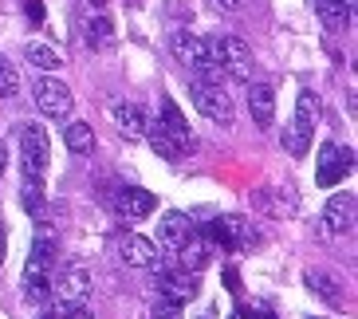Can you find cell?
I'll list each match as a JSON object with an SVG mask.
<instances>
[{"mask_svg":"<svg viewBox=\"0 0 358 319\" xmlns=\"http://www.w3.org/2000/svg\"><path fill=\"white\" fill-rule=\"evenodd\" d=\"M169 52H173V59L181 67H189L193 79H209V83H221L224 79V67L217 59V52H213V40H205V36L178 32L169 40Z\"/></svg>","mask_w":358,"mask_h":319,"instance_id":"cell-1","label":"cell"},{"mask_svg":"<svg viewBox=\"0 0 358 319\" xmlns=\"http://www.w3.org/2000/svg\"><path fill=\"white\" fill-rule=\"evenodd\" d=\"M52 272H55V245L48 236H40L32 245L28 264H24V296L32 304H48L52 299Z\"/></svg>","mask_w":358,"mask_h":319,"instance_id":"cell-2","label":"cell"},{"mask_svg":"<svg viewBox=\"0 0 358 319\" xmlns=\"http://www.w3.org/2000/svg\"><path fill=\"white\" fill-rule=\"evenodd\" d=\"M315 127H319V95L311 91V87H303L299 99H295V118L284 127V146L292 150L295 158H303L307 154Z\"/></svg>","mask_w":358,"mask_h":319,"instance_id":"cell-3","label":"cell"},{"mask_svg":"<svg viewBox=\"0 0 358 319\" xmlns=\"http://www.w3.org/2000/svg\"><path fill=\"white\" fill-rule=\"evenodd\" d=\"M20 162H24V178L43 181L48 162H52V142H48V130L40 122H24L20 127Z\"/></svg>","mask_w":358,"mask_h":319,"instance_id":"cell-4","label":"cell"},{"mask_svg":"<svg viewBox=\"0 0 358 319\" xmlns=\"http://www.w3.org/2000/svg\"><path fill=\"white\" fill-rule=\"evenodd\" d=\"M189 99L193 106H197L205 118H213V122H221V127H229L232 118H236V111H232V99L224 95L221 83H209V79H193L189 83Z\"/></svg>","mask_w":358,"mask_h":319,"instance_id":"cell-5","label":"cell"},{"mask_svg":"<svg viewBox=\"0 0 358 319\" xmlns=\"http://www.w3.org/2000/svg\"><path fill=\"white\" fill-rule=\"evenodd\" d=\"M213 52H217V59H221L224 75L241 79V83H248V79H252L256 55H252V48H248L241 36H224V40H213Z\"/></svg>","mask_w":358,"mask_h":319,"instance_id":"cell-6","label":"cell"},{"mask_svg":"<svg viewBox=\"0 0 358 319\" xmlns=\"http://www.w3.org/2000/svg\"><path fill=\"white\" fill-rule=\"evenodd\" d=\"M32 99H36V106H40V115H48V118H67L71 106H75L71 87L52 79V75H40L32 83Z\"/></svg>","mask_w":358,"mask_h":319,"instance_id":"cell-7","label":"cell"},{"mask_svg":"<svg viewBox=\"0 0 358 319\" xmlns=\"http://www.w3.org/2000/svg\"><path fill=\"white\" fill-rule=\"evenodd\" d=\"M201 280L197 272H185V268H173V272H158V299L169 308H185L189 299H197Z\"/></svg>","mask_w":358,"mask_h":319,"instance_id":"cell-8","label":"cell"},{"mask_svg":"<svg viewBox=\"0 0 358 319\" xmlns=\"http://www.w3.org/2000/svg\"><path fill=\"white\" fill-rule=\"evenodd\" d=\"M118 260L130 264V268H158L162 264V248H158V241H150V236L122 233L118 236Z\"/></svg>","mask_w":358,"mask_h":319,"instance_id":"cell-9","label":"cell"},{"mask_svg":"<svg viewBox=\"0 0 358 319\" xmlns=\"http://www.w3.org/2000/svg\"><path fill=\"white\" fill-rule=\"evenodd\" d=\"M209 241L213 245H221V248L241 253V248L256 245V233H252V225L241 221V217H221V221L209 225Z\"/></svg>","mask_w":358,"mask_h":319,"instance_id":"cell-10","label":"cell"},{"mask_svg":"<svg viewBox=\"0 0 358 319\" xmlns=\"http://www.w3.org/2000/svg\"><path fill=\"white\" fill-rule=\"evenodd\" d=\"M350 150L347 146H338V142H327L323 150H319V173H315V181L323 185V190H331V185H338V181L350 173Z\"/></svg>","mask_w":358,"mask_h":319,"instance_id":"cell-11","label":"cell"},{"mask_svg":"<svg viewBox=\"0 0 358 319\" xmlns=\"http://www.w3.org/2000/svg\"><path fill=\"white\" fill-rule=\"evenodd\" d=\"M323 221H327V233L331 236L350 233V229H355V193L350 190L335 193V197L327 201V209H323Z\"/></svg>","mask_w":358,"mask_h":319,"instance_id":"cell-12","label":"cell"},{"mask_svg":"<svg viewBox=\"0 0 358 319\" xmlns=\"http://www.w3.org/2000/svg\"><path fill=\"white\" fill-rule=\"evenodd\" d=\"M87 292H91V276H87L79 264L55 268L52 272V296H59V299H87Z\"/></svg>","mask_w":358,"mask_h":319,"instance_id":"cell-13","label":"cell"},{"mask_svg":"<svg viewBox=\"0 0 358 319\" xmlns=\"http://www.w3.org/2000/svg\"><path fill=\"white\" fill-rule=\"evenodd\" d=\"M193 236V221L185 217V213L169 209L166 217L158 221V248H169V253H178L185 241Z\"/></svg>","mask_w":358,"mask_h":319,"instance_id":"cell-14","label":"cell"},{"mask_svg":"<svg viewBox=\"0 0 358 319\" xmlns=\"http://www.w3.org/2000/svg\"><path fill=\"white\" fill-rule=\"evenodd\" d=\"M118 213L127 217V221H142V217H150L154 213V193L150 190H138V185H122L115 197Z\"/></svg>","mask_w":358,"mask_h":319,"instance_id":"cell-15","label":"cell"},{"mask_svg":"<svg viewBox=\"0 0 358 319\" xmlns=\"http://www.w3.org/2000/svg\"><path fill=\"white\" fill-rule=\"evenodd\" d=\"M248 111H252V122L260 130H268L275 122V91L272 83H256L252 91H248Z\"/></svg>","mask_w":358,"mask_h":319,"instance_id":"cell-16","label":"cell"},{"mask_svg":"<svg viewBox=\"0 0 358 319\" xmlns=\"http://www.w3.org/2000/svg\"><path fill=\"white\" fill-rule=\"evenodd\" d=\"M213 253H217V245H213V241L189 236V241L178 248V260H181V268H185V272H201V268L213 264Z\"/></svg>","mask_w":358,"mask_h":319,"instance_id":"cell-17","label":"cell"},{"mask_svg":"<svg viewBox=\"0 0 358 319\" xmlns=\"http://www.w3.org/2000/svg\"><path fill=\"white\" fill-rule=\"evenodd\" d=\"M110 115H115V122H118V130L127 134V139H142L146 134V111L142 106H134V103H115L110 106Z\"/></svg>","mask_w":358,"mask_h":319,"instance_id":"cell-18","label":"cell"},{"mask_svg":"<svg viewBox=\"0 0 358 319\" xmlns=\"http://www.w3.org/2000/svg\"><path fill=\"white\" fill-rule=\"evenodd\" d=\"M158 127L166 130V134H173V139H178L181 146H189V142H193V134H189V122H185V115H181V106L173 103V99H162Z\"/></svg>","mask_w":358,"mask_h":319,"instance_id":"cell-19","label":"cell"},{"mask_svg":"<svg viewBox=\"0 0 358 319\" xmlns=\"http://www.w3.org/2000/svg\"><path fill=\"white\" fill-rule=\"evenodd\" d=\"M64 142L71 154H91L95 150V130H91V122H83V118H71L64 127Z\"/></svg>","mask_w":358,"mask_h":319,"instance_id":"cell-20","label":"cell"},{"mask_svg":"<svg viewBox=\"0 0 358 319\" xmlns=\"http://www.w3.org/2000/svg\"><path fill=\"white\" fill-rule=\"evenodd\" d=\"M315 12L331 32H343L350 24V0H315Z\"/></svg>","mask_w":358,"mask_h":319,"instance_id":"cell-21","label":"cell"},{"mask_svg":"<svg viewBox=\"0 0 358 319\" xmlns=\"http://www.w3.org/2000/svg\"><path fill=\"white\" fill-rule=\"evenodd\" d=\"M142 139H146L150 146L158 150V154H162L166 162H178V158H181V150H185L178 139H173V134H166V130H162L158 122H154V127H146V134H142Z\"/></svg>","mask_w":358,"mask_h":319,"instance_id":"cell-22","label":"cell"},{"mask_svg":"<svg viewBox=\"0 0 358 319\" xmlns=\"http://www.w3.org/2000/svg\"><path fill=\"white\" fill-rule=\"evenodd\" d=\"M87 43H91L95 52H115V24H110V16H95V20H91Z\"/></svg>","mask_w":358,"mask_h":319,"instance_id":"cell-23","label":"cell"},{"mask_svg":"<svg viewBox=\"0 0 358 319\" xmlns=\"http://www.w3.org/2000/svg\"><path fill=\"white\" fill-rule=\"evenodd\" d=\"M24 59L40 71H55L59 67V52H55L52 43H24Z\"/></svg>","mask_w":358,"mask_h":319,"instance_id":"cell-24","label":"cell"},{"mask_svg":"<svg viewBox=\"0 0 358 319\" xmlns=\"http://www.w3.org/2000/svg\"><path fill=\"white\" fill-rule=\"evenodd\" d=\"M307 288L323 296L327 304H338V288H335V276H327V272H307Z\"/></svg>","mask_w":358,"mask_h":319,"instance_id":"cell-25","label":"cell"},{"mask_svg":"<svg viewBox=\"0 0 358 319\" xmlns=\"http://www.w3.org/2000/svg\"><path fill=\"white\" fill-rule=\"evenodd\" d=\"M24 209L32 213V217H43V181L36 178H24Z\"/></svg>","mask_w":358,"mask_h":319,"instance_id":"cell-26","label":"cell"},{"mask_svg":"<svg viewBox=\"0 0 358 319\" xmlns=\"http://www.w3.org/2000/svg\"><path fill=\"white\" fill-rule=\"evenodd\" d=\"M16 91H20V75H16V67H12L4 55H0V99H12Z\"/></svg>","mask_w":358,"mask_h":319,"instance_id":"cell-27","label":"cell"},{"mask_svg":"<svg viewBox=\"0 0 358 319\" xmlns=\"http://www.w3.org/2000/svg\"><path fill=\"white\" fill-rule=\"evenodd\" d=\"M55 319H95L87 299H59V311H52Z\"/></svg>","mask_w":358,"mask_h":319,"instance_id":"cell-28","label":"cell"},{"mask_svg":"<svg viewBox=\"0 0 358 319\" xmlns=\"http://www.w3.org/2000/svg\"><path fill=\"white\" fill-rule=\"evenodd\" d=\"M4 253H8V229H4V217H0V264H4Z\"/></svg>","mask_w":358,"mask_h":319,"instance_id":"cell-29","label":"cell"},{"mask_svg":"<svg viewBox=\"0 0 358 319\" xmlns=\"http://www.w3.org/2000/svg\"><path fill=\"white\" fill-rule=\"evenodd\" d=\"M154 319H178V308H169V304H162V308L154 311Z\"/></svg>","mask_w":358,"mask_h":319,"instance_id":"cell-30","label":"cell"},{"mask_svg":"<svg viewBox=\"0 0 358 319\" xmlns=\"http://www.w3.org/2000/svg\"><path fill=\"white\" fill-rule=\"evenodd\" d=\"M28 16H32L36 24L43 20V8H40V0H28Z\"/></svg>","mask_w":358,"mask_h":319,"instance_id":"cell-31","label":"cell"},{"mask_svg":"<svg viewBox=\"0 0 358 319\" xmlns=\"http://www.w3.org/2000/svg\"><path fill=\"white\" fill-rule=\"evenodd\" d=\"M4 166H8V146L0 142V178H4Z\"/></svg>","mask_w":358,"mask_h":319,"instance_id":"cell-32","label":"cell"},{"mask_svg":"<svg viewBox=\"0 0 358 319\" xmlns=\"http://www.w3.org/2000/svg\"><path fill=\"white\" fill-rule=\"evenodd\" d=\"M217 4H221L224 12H236V8H241V0H217Z\"/></svg>","mask_w":358,"mask_h":319,"instance_id":"cell-33","label":"cell"},{"mask_svg":"<svg viewBox=\"0 0 358 319\" xmlns=\"http://www.w3.org/2000/svg\"><path fill=\"white\" fill-rule=\"evenodd\" d=\"M244 319H275V316H268V311H244Z\"/></svg>","mask_w":358,"mask_h":319,"instance_id":"cell-34","label":"cell"},{"mask_svg":"<svg viewBox=\"0 0 358 319\" xmlns=\"http://www.w3.org/2000/svg\"><path fill=\"white\" fill-rule=\"evenodd\" d=\"M36 319H55V316H52V311H40V316H36Z\"/></svg>","mask_w":358,"mask_h":319,"instance_id":"cell-35","label":"cell"},{"mask_svg":"<svg viewBox=\"0 0 358 319\" xmlns=\"http://www.w3.org/2000/svg\"><path fill=\"white\" fill-rule=\"evenodd\" d=\"M91 4H95V8H106V0H91Z\"/></svg>","mask_w":358,"mask_h":319,"instance_id":"cell-36","label":"cell"},{"mask_svg":"<svg viewBox=\"0 0 358 319\" xmlns=\"http://www.w3.org/2000/svg\"><path fill=\"white\" fill-rule=\"evenodd\" d=\"M307 319H319V316H307Z\"/></svg>","mask_w":358,"mask_h":319,"instance_id":"cell-37","label":"cell"}]
</instances>
